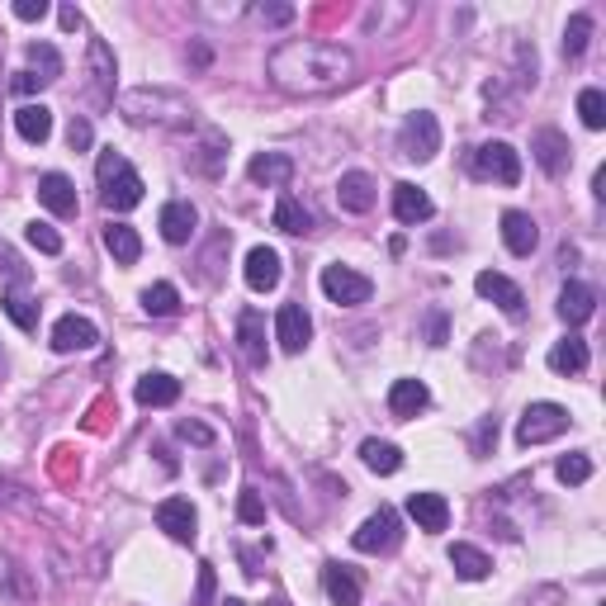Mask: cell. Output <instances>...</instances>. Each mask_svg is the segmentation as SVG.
Masks as SVG:
<instances>
[{
  "instance_id": "4",
  "label": "cell",
  "mask_w": 606,
  "mask_h": 606,
  "mask_svg": "<svg viewBox=\"0 0 606 606\" xmlns=\"http://www.w3.org/2000/svg\"><path fill=\"white\" fill-rule=\"evenodd\" d=\"M398 152H403L408 161H431V157H436V152H441V124H436V114H427V109L408 114L403 128H398Z\"/></svg>"
},
{
  "instance_id": "51",
  "label": "cell",
  "mask_w": 606,
  "mask_h": 606,
  "mask_svg": "<svg viewBox=\"0 0 606 606\" xmlns=\"http://www.w3.org/2000/svg\"><path fill=\"white\" fill-rule=\"evenodd\" d=\"M488 441H498V422H493V417H488V422L479 427V455L488 450Z\"/></svg>"
},
{
  "instance_id": "41",
  "label": "cell",
  "mask_w": 606,
  "mask_h": 606,
  "mask_svg": "<svg viewBox=\"0 0 606 606\" xmlns=\"http://www.w3.org/2000/svg\"><path fill=\"white\" fill-rule=\"evenodd\" d=\"M237 521H242V526H261V521H266V502H261L256 488H242V498H237Z\"/></svg>"
},
{
  "instance_id": "15",
  "label": "cell",
  "mask_w": 606,
  "mask_h": 606,
  "mask_svg": "<svg viewBox=\"0 0 606 606\" xmlns=\"http://www.w3.org/2000/svg\"><path fill=\"white\" fill-rule=\"evenodd\" d=\"M408 517L417 521V531L441 535L450 526V502L441 493H412L408 498Z\"/></svg>"
},
{
  "instance_id": "48",
  "label": "cell",
  "mask_w": 606,
  "mask_h": 606,
  "mask_svg": "<svg viewBox=\"0 0 606 606\" xmlns=\"http://www.w3.org/2000/svg\"><path fill=\"white\" fill-rule=\"evenodd\" d=\"M427 341L431 346H446V313H431L427 318Z\"/></svg>"
},
{
  "instance_id": "23",
  "label": "cell",
  "mask_w": 606,
  "mask_h": 606,
  "mask_svg": "<svg viewBox=\"0 0 606 606\" xmlns=\"http://www.w3.org/2000/svg\"><path fill=\"white\" fill-rule=\"evenodd\" d=\"M322 592L332 606H360V578L346 564H322Z\"/></svg>"
},
{
  "instance_id": "26",
  "label": "cell",
  "mask_w": 606,
  "mask_h": 606,
  "mask_svg": "<svg viewBox=\"0 0 606 606\" xmlns=\"http://www.w3.org/2000/svg\"><path fill=\"white\" fill-rule=\"evenodd\" d=\"M138 403L143 408H171L180 398V379H171V375H161V370H152V375H143L138 379Z\"/></svg>"
},
{
  "instance_id": "49",
  "label": "cell",
  "mask_w": 606,
  "mask_h": 606,
  "mask_svg": "<svg viewBox=\"0 0 606 606\" xmlns=\"http://www.w3.org/2000/svg\"><path fill=\"white\" fill-rule=\"evenodd\" d=\"M38 86H48L43 76H34V72H15V90L19 95H29V90H38Z\"/></svg>"
},
{
  "instance_id": "36",
  "label": "cell",
  "mask_w": 606,
  "mask_h": 606,
  "mask_svg": "<svg viewBox=\"0 0 606 606\" xmlns=\"http://www.w3.org/2000/svg\"><path fill=\"white\" fill-rule=\"evenodd\" d=\"M588 38H592V15H573L564 24V57H583L588 53Z\"/></svg>"
},
{
  "instance_id": "32",
  "label": "cell",
  "mask_w": 606,
  "mask_h": 606,
  "mask_svg": "<svg viewBox=\"0 0 606 606\" xmlns=\"http://www.w3.org/2000/svg\"><path fill=\"white\" fill-rule=\"evenodd\" d=\"M90 76H95V90H100V105L114 95V57L100 38H90Z\"/></svg>"
},
{
  "instance_id": "8",
  "label": "cell",
  "mask_w": 606,
  "mask_h": 606,
  "mask_svg": "<svg viewBox=\"0 0 606 606\" xmlns=\"http://www.w3.org/2000/svg\"><path fill=\"white\" fill-rule=\"evenodd\" d=\"M195 526H199V512L190 498H166L157 502V531H166L171 540H180V545H190L195 540Z\"/></svg>"
},
{
  "instance_id": "43",
  "label": "cell",
  "mask_w": 606,
  "mask_h": 606,
  "mask_svg": "<svg viewBox=\"0 0 606 606\" xmlns=\"http://www.w3.org/2000/svg\"><path fill=\"white\" fill-rule=\"evenodd\" d=\"M214 588H218L214 564H199V588H195V602L190 606H214Z\"/></svg>"
},
{
  "instance_id": "25",
  "label": "cell",
  "mask_w": 606,
  "mask_h": 606,
  "mask_svg": "<svg viewBox=\"0 0 606 606\" xmlns=\"http://www.w3.org/2000/svg\"><path fill=\"white\" fill-rule=\"evenodd\" d=\"M550 370L554 375H583L588 370V341L569 332L564 341H554L550 346Z\"/></svg>"
},
{
  "instance_id": "42",
  "label": "cell",
  "mask_w": 606,
  "mask_h": 606,
  "mask_svg": "<svg viewBox=\"0 0 606 606\" xmlns=\"http://www.w3.org/2000/svg\"><path fill=\"white\" fill-rule=\"evenodd\" d=\"M119 171H128V161L119 157L114 147H105V152H100V161H95V176H100V190H105V185H109L114 176H119Z\"/></svg>"
},
{
  "instance_id": "44",
  "label": "cell",
  "mask_w": 606,
  "mask_h": 606,
  "mask_svg": "<svg viewBox=\"0 0 606 606\" xmlns=\"http://www.w3.org/2000/svg\"><path fill=\"white\" fill-rule=\"evenodd\" d=\"M180 441H195V446H214V431L204 427V422H180Z\"/></svg>"
},
{
  "instance_id": "2",
  "label": "cell",
  "mask_w": 606,
  "mask_h": 606,
  "mask_svg": "<svg viewBox=\"0 0 606 606\" xmlns=\"http://www.w3.org/2000/svg\"><path fill=\"white\" fill-rule=\"evenodd\" d=\"M124 114L133 124H190V105L166 90H128Z\"/></svg>"
},
{
  "instance_id": "31",
  "label": "cell",
  "mask_w": 606,
  "mask_h": 606,
  "mask_svg": "<svg viewBox=\"0 0 606 606\" xmlns=\"http://www.w3.org/2000/svg\"><path fill=\"white\" fill-rule=\"evenodd\" d=\"M360 460H365V469H375V474H398L403 469V450L393 446V441H365L360 446Z\"/></svg>"
},
{
  "instance_id": "9",
  "label": "cell",
  "mask_w": 606,
  "mask_h": 606,
  "mask_svg": "<svg viewBox=\"0 0 606 606\" xmlns=\"http://www.w3.org/2000/svg\"><path fill=\"white\" fill-rule=\"evenodd\" d=\"M313 337V318L303 313V303H285L280 313H275V341H280V351L285 356H299L303 346Z\"/></svg>"
},
{
  "instance_id": "37",
  "label": "cell",
  "mask_w": 606,
  "mask_h": 606,
  "mask_svg": "<svg viewBox=\"0 0 606 606\" xmlns=\"http://www.w3.org/2000/svg\"><path fill=\"white\" fill-rule=\"evenodd\" d=\"M554 474H559V483L578 488V483H588V479H592V460L583 455V450H573V455H564V460L554 464Z\"/></svg>"
},
{
  "instance_id": "50",
  "label": "cell",
  "mask_w": 606,
  "mask_h": 606,
  "mask_svg": "<svg viewBox=\"0 0 606 606\" xmlns=\"http://www.w3.org/2000/svg\"><path fill=\"white\" fill-rule=\"evenodd\" d=\"M62 29H67V34H72V29H81V10H76V5H62Z\"/></svg>"
},
{
  "instance_id": "5",
  "label": "cell",
  "mask_w": 606,
  "mask_h": 606,
  "mask_svg": "<svg viewBox=\"0 0 606 606\" xmlns=\"http://www.w3.org/2000/svg\"><path fill=\"white\" fill-rule=\"evenodd\" d=\"M322 294L337 303V308H360V303H370L375 285H370L360 270H351V266H327V270H322Z\"/></svg>"
},
{
  "instance_id": "24",
  "label": "cell",
  "mask_w": 606,
  "mask_h": 606,
  "mask_svg": "<svg viewBox=\"0 0 606 606\" xmlns=\"http://www.w3.org/2000/svg\"><path fill=\"white\" fill-rule=\"evenodd\" d=\"M247 176L256 180V185H270V190H285L289 176H294V161H289L285 152H261V157H251Z\"/></svg>"
},
{
  "instance_id": "14",
  "label": "cell",
  "mask_w": 606,
  "mask_h": 606,
  "mask_svg": "<svg viewBox=\"0 0 606 606\" xmlns=\"http://www.w3.org/2000/svg\"><path fill=\"white\" fill-rule=\"evenodd\" d=\"M242 275H247V285L256 289V294H270V289L280 285V275H285V270H280V251L275 247H251Z\"/></svg>"
},
{
  "instance_id": "3",
  "label": "cell",
  "mask_w": 606,
  "mask_h": 606,
  "mask_svg": "<svg viewBox=\"0 0 606 606\" xmlns=\"http://www.w3.org/2000/svg\"><path fill=\"white\" fill-rule=\"evenodd\" d=\"M564 431H569V408H559V403H531L517 422V441L521 446H545V441L564 436Z\"/></svg>"
},
{
  "instance_id": "21",
  "label": "cell",
  "mask_w": 606,
  "mask_h": 606,
  "mask_svg": "<svg viewBox=\"0 0 606 606\" xmlns=\"http://www.w3.org/2000/svg\"><path fill=\"white\" fill-rule=\"evenodd\" d=\"M592 313H597V294H592V285L569 280V285L559 289V318L569 322V327H583Z\"/></svg>"
},
{
  "instance_id": "29",
  "label": "cell",
  "mask_w": 606,
  "mask_h": 606,
  "mask_svg": "<svg viewBox=\"0 0 606 606\" xmlns=\"http://www.w3.org/2000/svg\"><path fill=\"white\" fill-rule=\"evenodd\" d=\"M105 247H109V256H114L119 266H138V256H143V237L128 228V223H109V228H105Z\"/></svg>"
},
{
  "instance_id": "11",
  "label": "cell",
  "mask_w": 606,
  "mask_h": 606,
  "mask_svg": "<svg viewBox=\"0 0 606 606\" xmlns=\"http://www.w3.org/2000/svg\"><path fill=\"white\" fill-rule=\"evenodd\" d=\"M100 341V332H95V322L81 318V313H67V318L53 322V351H62V356H72V351H90Z\"/></svg>"
},
{
  "instance_id": "1",
  "label": "cell",
  "mask_w": 606,
  "mask_h": 606,
  "mask_svg": "<svg viewBox=\"0 0 606 606\" xmlns=\"http://www.w3.org/2000/svg\"><path fill=\"white\" fill-rule=\"evenodd\" d=\"M270 81L289 95H327L351 81L356 72V57L341 43H322V38H294V43H280L266 62Z\"/></svg>"
},
{
  "instance_id": "38",
  "label": "cell",
  "mask_w": 606,
  "mask_h": 606,
  "mask_svg": "<svg viewBox=\"0 0 606 606\" xmlns=\"http://www.w3.org/2000/svg\"><path fill=\"white\" fill-rule=\"evenodd\" d=\"M578 119H583L592 133H597V128H606V95H602V90L588 86L583 95H578Z\"/></svg>"
},
{
  "instance_id": "52",
  "label": "cell",
  "mask_w": 606,
  "mask_h": 606,
  "mask_svg": "<svg viewBox=\"0 0 606 606\" xmlns=\"http://www.w3.org/2000/svg\"><path fill=\"white\" fill-rule=\"evenodd\" d=\"M218 606H247V602H242V597H228V602H218Z\"/></svg>"
},
{
  "instance_id": "18",
  "label": "cell",
  "mask_w": 606,
  "mask_h": 606,
  "mask_svg": "<svg viewBox=\"0 0 606 606\" xmlns=\"http://www.w3.org/2000/svg\"><path fill=\"white\" fill-rule=\"evenodd\" d=\"M237 346H242V356L247 365H266V318L256 313V308H242V318H237Z\"/></svg>"
},
{
  "instance_id": "19",
  "label": "cell",
  "mask_w": 606,
  "mask_h": 606,
  "mask_svg": "<svg viewBox=\"0 0 606 606\" xmlns=\"http://www.w3.org/2000/svg\"><path fill=\"white\" fill-rule=\"evenodd\" d=\"M100 199H105V209H114V214L138 209V204H143V176L128 166V171H119V176H114L105 190H100Z\"/></svg>"
},
{
  "instance_id": "16",
  "label": "cell",
  "mask_w": 606,
  "mask_h": 606,
  "mask_svg": "<svg viewBox=\"0 0 606 606\" xmlns=\"http://www.w3.org/2000/svg\"><path fill=\"white\" fill-rule=\"evenodd\" d=\"M502 242H507L512 256H531V251L540 247V228H535V218L521 214V209H507V214H502Z\"/></svg>"
},
{
  "instance_id": "39",
  "label": "cell",
  "mask_w": 606,
  "mask_h": 606,
  "mask_svg": "<svg viewBox=\"0 0 606 606\" xmlns=\"http://www.w3.org/2000/svg\"><path fill=\"white\" fill-rule=\"evenodd\" d=\"M24 237H29V247H38L43 251V256H57V251H62V232L53 228V223H29V228H24Z\"/></svg>"
},
{
  "instance_id": "13",
  "label": "cell",
  "mask_w": 606,
  "mask_h": 606,
  "mask_svg": "<svg viewBox=\"0 0 606 606\" xmlns=\"http://www.w3.org/2000/svg\"><path fill=\"white\" fill-rule=\"evenodd\" d=\"M195 223H199V214H195V204H190V199H171V204L161 209V218H157L161 237H166L171 247H185V242L195 237Z\"/></svg>"
},
{
  "instance_id": "12",
  "label": "cell",
  "mask_w": 606,
  "mask_h": 606,
  "mask_svg": "<svg viewBox=\"0 0 606 606\" xmlns=\"http://www.w3.org/2000/svg\"><path fill=\"white\" fill-rule=\"evenodd\" d=\"M474 289H479V299H493L502 313H512V318L526 308V294H521L507 275H498V270H479V275H474Z\"/></svg>"
},
{
  "instance_id": "33",
  "label": "cell",
  "mask_w": 606,
  "mask_h": 606,
  "mask_svg": "<svg viewBox=\"0 0 606 606\" xmlns=\"http://www.w3.org/2000/svg\"><path fill=\"white\" fill-rule=\"evenodd\" d=\"M0 308L10 313V322H15L19 332H34L38 327V303L24 294V289H5V299H0Z\"/></svg>"
},
{
  "instance_id": "46",
  "label": "cell",
  "mask_w": 606,
  "mask_h": 606,
  "mask_svg": "<svg viewBox=\"0 0 606 606\" xmlns=\"http://www.w3.org/2000/svg\"><path fill=\"white\" fill-rule=\"evenodd\" d=\"M67 143H72V152H86V147H90V119H72V128H67Z\"/></svg>"
},
{
  "instance_id": "45",
  "label": "cell",
  "mask_w": 606,
  "mask_h": 606,
  "mask_svg": "<svg viewBox=\"0 0 606 606\" xmlns=\"http://www.w3.org/2000/svg\"><path fill=\"white\" fill-rule=\"evenodd\" d=\"M43 15H48V0H15V19L24 24H38Z\"/></svg>"
},
{
  "instance_id": "27",
  "label": "cell",
  "mask_w": 606,
  "mask_h": 606,
  "mask_svg": "<svg viewBox=\"0 0 606 606\" xmlns=\"http://www.w3.org/2000/svg\"><path fill=\"white\" fill-rule=\"evenodd\" d=\"M427 403H431V393H427L422 379H398V384L389 389V412H393V417H417Z\"/></svg>"
},
{
  "instance_id": "10",
  "label": "cell",
  "mask_w": 606,
  "mask_h": 606,
  "mask_svg": "<svg viewBox=\"0 0 606 606\" xmlns=\"http://www.w3.org/2000/svg\"><path fill=\"white\" fill-rule=\"evenodd\" d=\"M531 152H535V166H540L545 176H564L569 161H573V147L559 128H540V133L531 138Z\"/></svg>"
},
{
  "instance_id": "53",
  "label": "cell",
  "mask_w": 606,
  "mask_h": 606,
  "mask_svg": "<svg viewBox=\"0 0 606 606\" xmlns=\"http://www.w3.org/2000/svg\"><path fill=\"white\" fill-rule=\"evenodd\" d=\"M0 365H5V360H0Z\"/></svg>"
},
{
  "instance_id": "47",
  "label": "cell",
  "mask_w": 606,
  "mask_h": 606,
  "mask_svg": "<svg viewBox=\"0 0 606 606\" xmlns=\"http://www.w3.org/2000/svg\"><path fill=\"white\" fill-rule=\"evenodd\" d=\"M256 15L266 19V24H289V19H294V5H261Z\"/></svg>"
},
{
  "instance_id": "6",
  "label": "cell",
  "mask_w": 606,
  "mask_h": 606,
  "mask_svg": "<svg viewBox=\"0 0 606 606\" xmlns=\"http://www.w3.org/2000/svg\"><path fill=\"white\" fill-rule=\"evenodd\" d=\"M398 540H403V531H398V512H393V507H379L375 517H365L360 531L351 535V545H356L360 554H389Z\"/></svg>"
},
{
  "instance_id": "34",
  "label": "cell",
  "mask_w": 606,
  "mask_h": 606,
  "mask_svg": "<svg viewBox=\"0 0 606 606\" xmlns=\"http://www.w3.org/2000/svg\"><path fill=\"white\" fill-rule=\"evenodd\" d=\"M275 228H280V232H294V237H299V232L313 228V214H308V209H303L294 195H280V204H275Z\"/></svg>"
},
{
  "instance_id": "17",
  "label": "cell",
  "mask_w": 606,
  "mask_h": 606,
  "mask_svg": "<svg viewBox=\"0 0 606 606\" xmlns=\"http://www.w3.org/2000/svg\"><path fill=\"white\" fill-rule=\"evenodd\" d=\"M337 204L346 214H370L375 209V180L365 176V171H346L337 180Z\"/></svg>"
},
{
  "instance_id": "22",
  "label": "cell",
  "mask_w": 606,
  "mask_h": 606,
  "mask_svg": "<svg viewBox=\"0 0 606 606\" xmlns=\"http://www.w3.org/2000/svg\"><path fill=\"white\" fill-rule=\"evenodd\" d=\"M38 199H43V209H53L57 218L76 214V185L62 176V171H48V176L38 180Z\"/></svg>"
},
{
  "instance_id": "30",
  "label": "cell",
  "mask_w": 606,
  "mask_h": 606,
  "mask_svg": "<svg viewBox=\"0 0 606 606\" xmlns=\"http://www.w3.org/2000/svg\"><path fill=\"white\" fill-rule=\"evenodd\" d=\"M450 569L460 573L464 583H479V578L493 573V559L483 550H474V545H450Z\"/></svg>"
},
{
  "instance_id": "40",
  "label": "cell",
  "mask_w": 606,
  "mask_h": 606,
  "mask_svg": "<svg viewBox=\"0 0 606 606\" xmlns=\"http://www.w3.org/2000/svg\"><path fill=\"white\" fill-rule=\"evenodd\" d=\"M29 62L43 72V81H57L62 76V57H57L53 43H29Z\"/></svg>"
},
{
  "instance_id": "7",
  "label": "cell",
  "mask_w": 606,
  "mask_h": 606,
  "mask_svg": "<svg viewBox=\"0 0 606 606\" xmlns=\"http://www.w3.org/2000/svg\"><path fill=\"white\" fill-rule=\"evenodd\" d=\"M474 176L479 180H498V185H517L521 180V157L512 143H483L474 152Z\"/></svg>"
},
{
  "instance_id": "28",
  "label": "cell",
  "mask_w": 606,
  "mask_h": 606,
  "mask_svg": "<svg viewBox=\"0 0 606 606\" xmlns=\"http://www.w3.org/2000/svg\"><path fill=\"white\" fill-rule=\"evenodd\" d=\"M15 128H19V138L24 143H48L53 138V109L48 105H24V109H15Z\"/></svg>"
},
{
  "instance_id": "35",
  "label": "cell",
  "mask_w": 606,
  "mask_h": 606,
  "mask_svg": "<svg viewBox=\"0 0 606 606\" xmlns=\"http://www.w3.org/2000/svg\"><path fill=\"white\" fill-rule=\"evenodd\" d=\"M143 308L152 313V318H171V313L180 308V289L166 285V280H161V285H147L143 289Z\"/></svg>"
},
{
  "instance_id": "20",
  "label": "cell",
  "mask_w": 606,
  "mask_h": 606,
  "mask_svg": "<svg viewBox=\"0 0 606 606\" xmlns=\"http://www.w3.org/2000/svg\"><path fill=\"white\" fill-rule=\"evenodd\" d=\"M393 218L398 223H427L431 218V195L422 190V185H412V180H403V185H393Z\"/></svg>"
}]
</instances>
